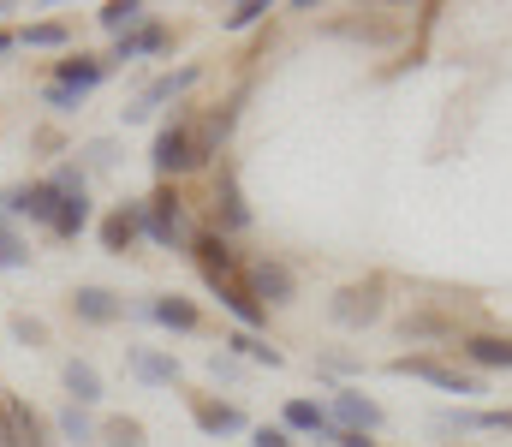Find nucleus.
<instances>
[{
	"mask_svg": "<svg viewBox=\"0 0 512 447\" xmlns=\"http://www.w3.org/2000/svg\"><path fill=\"white\" fill-rule=\"evenodd\" d=\"M191 84H197V66L161 72V78H155V84H149V90H143V96H137V102L126 108V120H149V114H155L161 102H173V96H179V90H191Z\"/></svg>",
	"mask_w": 512,
	"mask_h": 447,
	"instance_id": "obj_5",
	"label": "nucleus"
},
{
	"mask_svg": "<svg viewBox=\"0 0 512 447\" xmlns=\"http://www.w3.org/2000/svg\"><path fill=\"white\" fill-rule=\"evenodd\" d=\"M227 346H233V352H245V358H256V364H268V370H274V364H280V352H274V346H262V340H256V334H233V340H227Z\"/></svg>",
	"mask_w": 512,
	"mask_h": 447,
	"instance_id": "obj_28",
	"label": "nucleus"
},
{
	"mask_svg": "<svg viewBox=\"0 0 512 447\" xmlns=\"http://www.w3.org/2000/svg\"><path fill=\"white\" fill-rule=\"evenodd\" d=\"M72 310H78L84 322H114V316H120L126 304L108 293V287H78V293H72Z\"/></svg>",
	"mask_w": 512,
	"mask_h": 447,
	"instance_id": "obj_18",
	"label": "nucleus"
},
{
	"mask_svg": "<svg viewBox=\"0 0 512 447\" xmlns=\"http://www.w3.org/2000/svg\"><path fill=\"white\" fill-rule=\"evenodd\" d=\"M60 436H66V442H78V447L96 442V424L84 418V406H66V412H60Z\"/></svg>",
	"mask_w": 512,
	"mask_h": 447,
	"instance_id": "obj_25",
	"label": "nucleus"
},
{
	"mask_svg": "<svg viewBox=\"0 0 512 447\" xmlns=\"http://www.w3.org/2000/svg\"><path fill=\"white\" fill-rule=\"evenodd\" d=\"M6 12H12V6H6V0H0V18H6Z\"/></svg>",
	"mask_w": 512,
	"mask_h": 447,
	"instance_id": "obj_36",
	"label": "nucleus"
},
{
	"mask_svg": "<svg viewBox=\"0 0 512 447\" xmlns=\"http://www.w3.org/2000/svg\"><path fill=\"white\" fill-rule=\"evenodd\" d=\"M328 316H334L340 328H364V322L382 316V293H376V287H346V293H334Z\"/></svg>",
	"mask_w": 512,
	"mask_h": 447,
	"instance_id": "obj_6",
	"label": "nucleus"
},
{
	"mask_svg": "<svg viewBox=\"0 0 512 447\" xmlns=\"http://www.w3.org/2000/svg\"><path fill=\"white\" fill-rule=\"evenodd\" d=\"M161 48H167V30H161V24H143V30H131V36H120L114 60H131V54H161Z\"/></svg>",
	"mask_w": 512,
	"mask_h": 447,
	"instance_id": "obj_22",
	"label": "nucleus"
},
{
	"mask_svg": "<svg viewBox=\"0 0 512 447\" xmlns=\"http://www.w3.org/2000/svg\"><path fill=\"white\" fill-rule=\"evenodd\" d=\"M24 263H30V251H24V245L0 227V269H24Z\"/></svg>",
	"mask_w": 512,
	"mask_h": 447,
	"instance_id": "obj_31",
	"label": "nucleus"
},
{
	"mask_svg": "<svg viewBox=\"0 0 512 447\" xmlns=\"http://www.w3.org/2000/svg\"><path fill=\"white\" fill-rule=\"evenodd\" d=\"M215 293L227 298V310H233V316H239V322H245V334H251L256 322H262V304H256L251 293H239V287H233V281H227V287H215Z\"/></svg>",
	"mask_w": 512,
	"mask_h": 447,
	"instance_id": "obj_24",
	"label": "nucleus"
},
{
	"mask_svg": "<svg viewBox=\"0 0 512 447\" xmlns=\"http://www.w3.org/2000/svg\"><path fill=\"white\" fill-rule=\"evenodd\" d=\"M24 42H30V48H60V42H66V24H30Z\"/></svg>",
	"mask_w": 512,
	"mask_h": 447,
	"instance_id": "obj_30",
	"label": "nucleus"
},
{
	"mask_svg": "<svg viewBox=\"0 0 512 447\" xmlns=\"http://www.w3.org/2000/svg\"><path fill=\"white\" fill-rule=\"evenodd\" d=\"M137 233H143V203H131V209L120 203V209L102 221V245H108V251H126Z\"/></svg>",
	"mask_w": 512,
	"mask_h": 447,
	"instance_id": "obj_13",
	"label": "nucleus"
},
{
	"mask_svg": "<svg viewBox=\"0 0 512 447\" xmlns=\"http://www.w3.org/2000/svg\"><path fill=\"white\" fill-rule=\"evenodd\" d=\"M66 394H72V406H96L102 400V376H96L90 358H72L66 364Z\"/></svg>",
	"mask_w": 512,
	"mask_h": 447,
	"instance_id": "obj_17",
	"label": "nucleus"
},
{
	"mask_svg": "<svg viewBox=\"0 0 512 447\" xmlns=\"http://www.w3.org/2000/svg\"><path fill=\"white\" fill-rule=\"evenodd\" d=\"M334 418L340 424H352V436H370V430H382V406L376 400H364V394H334Z\"/></svg>",
	"mask_w": 512,
	"mask_h": 447,
	"instance_id": "obj_9",
	"label": "nucleus"
},
{
	"mask_svg": "<svg viewBox=\"0 0 512 447\" xmlns=\"http://www.w3.org/2000/svg\"><path fill=\"white\" fill-rule=\"evenodd\" d=\"M340 447H376V442H370V436H352V430H346V436H340Z\"/></svg>",
	"mask_w": 512,
	"mask_h": 447,
	"instance_id": "obj_34",
	"label": "nucleus"
},
{
	"mask_svg": "<svg viewBox=\"0 0 512 447\" xmlns=\"http://www.w3.org/2000/svg\"><path fill=\"white\" fill-rule=\"evenodd\" d=\"M54 209H60V191L54 185H12L0 197V215H30L42 227H54Z\"/></svg>",
	"mask_w": 512,
	"mask_h": 447,
	"instance_id": "obj_4",
	"label": "nucleus"
},
{
	"mask_svg": "<svg viewBox=\"0 0 512 447\" xmlns=\"http://www.w3.org/2000/svg\"><path fill=\"white\" fill-rule=\"evenodd\" d=\"M12 334H18L24 346H36V340H42V322H30V316H18V322H12Z\"/></svg>",
	"mask_w": 512,
	"mask_h": 447,
	"instance_id": "obj_32",
	"label": "nucleus"
},
{
	"mask_svg": "<svg viewBox=\"0 0 512 447\" xmlns=\"http://www.w3.org/2000/svg\"><path fill=\"white\" fill-rule=\"evenodd\" d=\"M251 447H292V442H286V430H256Z\"/></svg>",
	"mask_w": 512,
	"mask_h": 447,
	"instance_id": "obj_33",
	"label": "nucleus"
},
{
	"mask_svg": "<svg viewBox=\"0 0 512 447\" xmlns=\"http://www.w3.org/2000/svg\"><path fill=\"white\" fill-rule=\"evenodd\" d=\"M262 18H268V6H262V0H239V6H227V18H221V24H227V30H251V24H262Z\"/></svg>",
	"mask_w": 512,
	"mask_h": 447,
	"instance_id": "obj_26",
	"label": "nucleus"
},
{
	"mask_svg": "<svg viewBox=\"0 0 512 447\" xmlns=\"http://www.w3.org/2000/svg\"><path fill=\"white\" fill-rule=\"evenodd\" d=\"M191 251H197V263H203V275H209V287H227V281H233V269H239V257L227 251V239H221V233H197V239H191Z\"/></svg>",
	"mask_w": 512,
	"mask_h": 447,
	"instance_id": "obj_7",
	"label": "nucleus"
},
{
	"mask_svg": "<svg viewBox=\"0 0 512 447\" xmlns=\"http://www.w3.org/2000/svg\"><path fill=\"white\" fill-rule=\"evenodd\" d=\"M12 424H18V436H24L30 447H54L48 442V430H42V418H36L30 406H12Z\"/></svg>",
	"mask_w": 512,
	"mask_h": 447,
	"instance_id": "obj_27",
	"label": "nucleus"
},
{
	"mask_svg": "<svg viewBox=\"0 0 512 447\" xmlns=\"http://www.w3.org/2000/svg\"><path fill=\"white\" fill-rule=\"evenodd\" d=\"M126 370L137 376V382H149V388H173V382H179V364H173L167 352H155V346H131Z\"/></svg>",
	"mask_w": 512,
	"mask_h": 447,
	"instance_id": "obj_8",
	"label": "nucleus"
},
{
	"mask_svg": "<svg viewBox=\"0 0 512 447\" xmlns=\"http://www.w3.org/2000/svg\"><path fill=\"white\" fill-rule=\"evenodd\" d=\"M143 233H149L155 245H167V251L191 239V233H185V209H179V191H167V185H161L155 197H143Z\"/></svg>",
	"mask_w": 512,
	"mask_h": 447,
	"instance_id": "obj_1",
	"label": "nucleus"
},
{
	"mask_svg": "<svg viewBox=\"0 0 512 447\" xmlns=\"http://www.w3.org/2000/svg\"><path fill=\"white\" fill-rule=\"evenodd\" d=\"M143 18H149V6H143V0H114V6H102V30H114V36L143 30Z\"/></svg>",
	"mask_w": 512,
	"mask_h": 447,
	"instance_id": "obj_21",
	"label": "nucleus"
},
{
	"mask_svg": "<svg viewBox=\"0 0 512 447\" xmlns=\"http://www.w3.org/2000/svg\"><path fill=\"white\" fill-rule=\"evenodd\" d=\"M215 209H221V227H227V233H239V227H251V209H245V197H239V179H233V167L221 173V191H215Z\"/></svg>",
	"mask_w": 512,
	"mask_h": 447,
	"instance_id": "obj_15",
	"label": "nucleus"
},
{
	"mask_svg": "<svg viewBox=\"0 0 512 447\" xmlns=\"http://www.w3.org/2000/svg\"><path fill=\"white\" fill-rule=\"evenodd\" d=\"M465 358H471L477 370H512V340L477 334V340H465Z\"/></svg>",
	"mask_w": 512,
	"mask_h": 447,
	"instance_id": "obj_19",
	"label": "nucleus"
},
{
	"mask_svg": "<svg viewBox=\"0 0 512 447\" xmlns=\"http://www.w3.org/2000/svg\"><path fill=\"white\" fill-rule=\"evenodd\" d=\"M84 227H90V197H84V191L60 197V209H54V227H48V233H54V239H78Z\"/></svg>",
	"mask_w": 512,
	"mask_h": 447,
	"instance_id": "obj_16",
	"label": "nucleus"
},
{
	"mask_svg": "<svg viewBox=\"0 0 512 447\" xmlns=\"http://www.w3.org/2000/svg\"><path fill=\"white\" fill-rule=\"evenodd\" d=\"M6 48H12V36H6V30H0V54H6Z\"/></svg>",
	"mask_w": 512,
	"mask_h": 447,
	"instance_id": "obj_35",
	"label": "nucleus"
},
{
	"mask_svg": "<svg viewBox=\"0 0 512 447\" xmlns=\"http://www.w3.org/2000/svg\"><path fill=\"white\" fill-rule=\"evenodd\" d=\"M393 376H423V382H435V388H447V394H483V382L477 376H459L453 364H441V358H393Z\"/></svg>",
	"mask_w": 512,
	"mask_h": 447,
	"instance_id": "obj_3",
	"label": "nucleus"
},
{
	"mask_svg": "<svg viewBox=\"0 0 512 447\" xmlns=\"http://www.w3.org/2000/svg\"><path fill=\"white\" fill-rule=\"evenodd\" d=\"M286 430H304V436H322V442H340V430L328 424V412L316 400H286Z\"/></svg>",
	"mask_w": 512,
	"mask_h": 447,
	"instance_id": "obj_11",
	"label": "nucleus"
},
{
	"mask_svg": "<svg viewBox=\"0 0 512 447\" xmlns=\"http://www.w3.org/2000/svg\"><path fill=\"white\" fill-rule=\"evenodd\" d=\"M149 167H155L161 179H173V173L197 167V144H191L185 120H173V126H161V132H155V149H149Z\"/></svg>",
	"mask_w": 512,
	"mask_h": 447,
	"instance_id": "obj_2",
	"label": "nucleus"
},
{
	"mask_svg": "<svg viewBox=\"0 0 512 447\" xmlns=\"http://www.w3.org/2000/svg\"><path fill=\"white\" fill-rule=\"evenodd\" d=\"M102 78H108V60H90V54H78V60H66V66H60V78H54V84H60V90H78V96H90Z\"/></svg>",
	"mask_w": 512,
	"mask_h": 447,
	"instance_id": "obj_12",
	"label": "nucleus"
},
{
	"mask_svg": "<svg viewBox=\"0 0 512 447\" xmlns=\"http://www.w3.org/2000/svg\"><path fill=\"white\" fill-rule=\"evenodd\" d=\"M292 293H298V287H292V269H286V263H256V269H251V298L286 304Z\"/></svg>",
	"mask_w": 512,
	"mask_h": 447,
	"instance_id": "obj_10",
	"label": "nucleus"
},
{
	"mask_svg": "<svg viewBox=\"0 0 512 447\" xmlns=\"http://www.w3.org/2000/svg\"><path fill=\"white\" fill-rule=\"evenodd\" d=\"M149 316L167 322V328H197V304H185V298H155Z\"/></svg>",
	"mask_w": 512,
	"mask_h": 447,
	"instance_id": "obj_23",
	"label": "nucleus"
},
{
	"mask_svg": "<svg viewBox=\"0 0 512 447\" xmlns=\"http://www.w3.org/2000/svg\"><path fill=\"white\" fill-rule=\"evenodd\" d=\"M197 430H203V436H233V430H245V418H239V406L197 400Z\"/></svg>",
	"mask_w": 512,
	"mask_h": 447,
	"instance_id": "obj_20",
	"label": "nucleus"
},
{
	"mask_svg": "<svg viewBox=\"0 0 512 447\" xmlns=\"http://www.w3.org/2000/svg\"><path fill=\"white\" fill-rule=\"evenodd\" d=\"M435 430L441 436H453V430H512V406L507 412H441Z\"/></svg>",
	"mask_w": 512,
	"mask_h": 447,
	"instance_id": "obj_14",
	"label": "nucleus"
},
{
	"mask_svg": "<svg viewBox=\"0 0 512 447\" xmlns=\"http://www.w3.org/2000/svg\"><path fill=\"white\" fill-rule=\"evenodd\" d=\"M102 436H108V447H143V424H131V418H114Z\"/></svg>",
	"mask_w": 512,
	"mask_h": 447,
	"instance_id": "obj_29",
	"label": "nucleus"
}]
</instances>
